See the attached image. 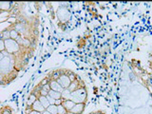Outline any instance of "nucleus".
<instances>
[{
	"label": "nucleus",
	"mask_w": 152,
	"mask_h": 114,
	"mask_svg": "<svg viewBox=\"0 0 152 114\" xmlns=\"http://www.w3.org/2000/svg\"><path fill=\"white\" fill-rule=\"evenodd\" d=\"M42 89H44V90H46V91L49 92L50 90V84H47V85H45V86H43V87H42Z\"/></svg>",
	"instance_id": "4be33fe9"
},
{
	"label": "nucleus",
	"mask_w": 152,
	"mask_h": 114,
	"mask_svg": "<svg viewBox=\"0 0 152 114\" xmlns=\"http://www.w3.org/2000/svg\"><path fill=\"white\" fill-rule=\"evenodd\" d=\"M47 97V99H48V101H49V103H50V104H55V101L56 100H54L53 98H51L50 95H48V96H46Z\"/></svg>",
	"instance_id": "412c9836"
},
{
	"label": "nucleus",
	"mask_w": 152,
	"mask_h": 114,
	"mask_svg": "<svg viewBox=\"0 0 152 114\" xmlns=\"http://www.w3.org/2000/svg\"><path fill=\"white\" fill-rule=\"evenodd\" d=\"M49 84H50V89H51V90H53V91H57V92L62 93V91H63V90H64V88L61 87V86L59 85V83L57 82V81L50 80Z\"/></svg>",
	"instance_id": "39448f33"
},
{
	"label": "nucleus",
	"mask_w": 152,
	"mask_h": 114,
	"mask_svg": "<svg viewBox=\"0 0 152 114\" xmlns=\"http://www.w3.org/2000/svg\"><path fill=\"white\" fill-rule=\"evenodd\" d=\"M49 95L51 98H53L54 100H60V99H62V95H61L60 92L53 91V90H51V89L49 91Z\"/></svg>",
	"instance_id": "4468645a"
},
{
	"label": "nucleus",
	"mask_w": 152,
	"mask_h": 114,
	"mask_svg": "<svg viewBox=\"0 0 152 114\" xmlns=\"http://www.w3.org/2000/svg\"><path fill=\"white\" fill-rule=\"evenodd\" d=\"M56 16L62 25H66L70 19V12L66 6H60L56 12Z\"/></svg>",
	"instance_id": "f03ea898"
},
{
	"label": "nucleus",
	"mask_w": 152,
	"mask_h": 114,
	"mask_svg": "<svg viewBox=\"0 0 152 114\" xmlns=\"http://www.w3.org/2000/svg\"><path fill=\"white\" fill-rule=\"evenodd\" d=\"M62 102H63V100L60 99V100H56L55 101V106H60V104H62Z\"/></svg>",
	"instance_id": "5701e85b"
},
{
	"label": "nucleus",
	"mask_w": 152,
	"mask_h": 114,
	"mask_svg": "<svg viewBox=\"0 0 152 114\" xmlns=\"http://www.w3.org/2000/svg\"><path fill=\"white\" fill-rule=\"evenodd\" d=\"M69 77L71 82H73V81H75L76 79L78 78V76L76 75V73L72 72V71H69Z\"/></svg>",
	"instance_id": "6ab92c4d"
},
{
	"label": "nucleus",
	"mask_w": 152,
	"mask_h": 114,
	"mask_svg": "<svg viewBox=\"0 0 152 114\" xmlns=\"http://www.w3.org/2000/svg\"><path fill=\"white\" fill-rule=\"evenodd\" d=\"M41 114H50V113L49 111H47V110H45L44 112H42Z\"/></svg>",
	"instance_id": "bb28decb"
},
{
	"label": "nucleus",
	"mask_w": 152,
	"mask_h": 114,
	"mask_svg": "<svg viewBox=\"0 0 152 114\" xmlns=\"http://www.w3.org/2000/svg\"><path fill=\"white\" fill-rule=\"evenodd\" d=\"M0 13H1V12H0Z\"/></svg>",
	"instance_id": "7c9ffc66"
},
{
	"label": "nucleus",
	"mask_w": 152,
	"mask_h": 114,
	"mask_svg": "<svg viewBox=\"0 0 152 114\" xmlns=\"http://www.w3.org/2000/svg\"><path fill=\"white\" fill-rule=\"evenodd\" d=\"M62 72H63V69H55L53 71H51V72L47 76L48 78L50 80H54V81H57L59 79V77L61 76Z\"/></svg>",
	"instance_id": "6e6552de"
},
{
	"label": "nucleus",
	"mask_w": 152,
	"mask_h": 114,
	"mask_svg": "<svg viewBox=\"0 0 152 114\" xmlns=\"http://www.w3.org/2000/svg\"><path fill=\"white\" fill-rule=\"evenodd\" d=\"M13 8V3L12 2H0V12H11Z\"/></svg>",
	"instance_id": "20e7f679"
},
{
	"label": "nucleus",
	"mask_w": 152,
	"mask_h": 114,
	"mask_svg": "<svg viewBox=\"0 0 152 114\" xmlns=\"http://www.w3.org/2000/svg\"><path fill=\"white\" fill-rule=\"evenodd\" d=\"M4 57H5V56L3 55V53H2V52H0V61H1V60H2V59L4 58Z\"/></svg>",
	"instance_id": "393cba45"
},
{
	"label": "nucleus",
	"mask_w": 152,
	"mask_h": 114,
	"mask_svg": "<svg viewBox=\"0 0 152 114\" xmlns=\"http://www.w3.org/2000/svg\"><path fill=\"white\" fill-rule=\"evenodd\" d=\"M70 100L75 104H86L88 100V90L86 87L80 88L70 92Z\"/></svg>",
	"instance_id": "f257e3e1"
},
{
	"label": "nucleus",
	"mask_w": 152,
	"mask_h": 114,
	"mask_svg": "<svg viewBox=\"0 0 152 114\" xmlns=\"http://www.w3.org/2000/svg\"><path fill=\"white\" fill-rule=\"evenodd\" d=\"M66 114H74V113H72V112H70V111H68V113Z\"/></svg>",
	"instance_id": "cd10ccee"
},
{
	"label": "nucleus",
	"mask_w": 152,
	"mask_h": 114,
	"mask_svg": "<svg viewBox=\"0 0 152 114\" xmlns=\"http://www.w3.org/2000/svg\"><path fill=\"white\" fill-rule=\"evenodd\" d=\"M5 50V41L0 38V52H3Z\"/></svg>",
	"instance_id": "aec40b11"
},
{
	"label": "nucleus",
	"mask_w": 152,
	"mask_h": 114,
	"mask_svg": "<svg viewBox=\"0 0 152 114\" xmlns=\"http://www.w3.org/2000/svg\"><path fill=\"white\" fill-rule=\"evenodd\" d=\"M38 100H39L40 103L42 104V106L45 107V109H47L50 107V103H49V101H48L46 96H42V95H40V96L38 97Z\"/></svg>",
	"instance_id": "ddd939ff"
},
{
	"label": "nucleus",
	"mask_w": 152,
	"mask_h": 114,
	"mask_svg": "<svg viewBox=\"0 0 152 114\" xmlns=\"http://www.w3.org/2000/svg\"><path fill=\"white\" fill-rule=\"evenodd\" d=\"M62 106L66 109V111H70L71 109H72V107L75 106V103H73L71 100H63Z\"/></svg>",
	"instance_id": "9d476101"
},
{
	"label": "nucleus",
	"mask_w": 152,
	"mask_h": 114,
	"mask_svg": "<svg viewBox=\"0 0 152 114\" xmlns=\"http://www.w3.org/2000/svg\"><path fill=\"white\" fill-rule=\"evenodd\" d=\"M86 107V104H75V106L72 107L70 112L74 114H83Z\"/></svg>",
	"instance_id": "423d86ee"
},
{
	"label": "nucleus",
	"mask_w": 152,
	"mask_h": 114,
	"mask_svg": "<svg viewBox=\"0 0 152 114\" xmlns=\"http://www.w3.org/2000/svg\"><path fill=\"white\" fill-rule=\"evenodd\" d=\"M151 84H152V78H151Z\"/></svg>",
	"instance_id": "c85d7f7f"
},
{
	"label": "nucleus",
	"mask_w": 152,
	"mask_h": 114,
	"mask_svg": "<svg viewBox=\"0 0 152 114\" xmlns=\"http://www.w3.org/2000/svg\"><path fill=\"white\" fill-rule=\"evenodd\" d=\"M27 114H41L40 112H37V111H35V110H31L28 113H27Z\"/></svg>",
	"instance_id": "b1692460"
},
{
	"label": "nucleus",
	"mask_w": 152,
	"mask_h": 114,
	"mask_svg": "<svg viewBox=\"0 0 152 114\" xmlns=\"http://www.w3.org/2000/svg\"><path fill=\"white\" fill-rule=\"evenodd\" d=\"M38 100V96L37 95H35L34 93H31L30 95H28V97L27 99V103H26V108H31V106L33 104L35 103V101H37Z\"/></svg>",
	"instance_id": "0eeeda50"
},
{
	"label": "nucleus",
	"mask_w": 152,
	"mask_h": 114,
	"mask_svg": "<svg viewBox=\"0 0 152 114\" xmlns=\"http://www.w3.org/2000/svg\"><path fill=\"white\" fill-rule=\"evenodd\" d=\"M0 114H13V113L11 109H10L9 107H2L1 110H0Z\"/></svg>",
	"instance_id": "a211bd4d"
},
{
	"label": "nucleus",
	"mask_w": 152,
	"mask_h": 114,
	"mask_svg": "<svg viewBox=\"0 0 152 114\" xmlns=\"http://www.w3.org/2000/svg\"><path fill=\"white\" fill-rule=\"evenodd\" d=\"M89 114H93V112H92V113H89Z\"/></svg>",
	"instance_id": "c756f323"
},
{
	"label": "nucleus",
	"mask_w": 152,
	"mask_h": 114,
	"mask_svg": "<svg viewBox=\"0 0 152 114\" xmlns=\"http://www.w3.org/2000/svg\"><path fill=\"white\" fill-rule=\"evenodd\" d=\"M57 82L59 83V85L64 89L68 88L69 87V85L71 84V81L69 77V70L68 69H63V72H62L59 79L57 80Z\"/></svg>",
	"instance_id": "7ed1b4c3"
},
{
	"label": "nucleus",
	"mask_w": 152,
	"mask_h": 114,
	"mask_svg": "<svg viewBox=\"0 0 152 114\" xmlns=\"http://www.w3.org/2000/svg\"><path fill=\"white\" fill-rule=\"evenodd\" d=\"M93 114H104V113H103L102 111H99V110H98V111H95V112H93Z\"/></svg>",
	"instance_id": "a878e982"
},
{
	"label": "nucleus",
	"mask_w": 152,
	"mask_h": 114,
	"mask_svg": "<svg viewBox=\"0 0 152 114\" xmlns=\"http://www.w3.org/2000/svg\"><path fill=\"white\" fill-rule=\"evenodd\" d=\"M68 111H66V109L60 104V106H57V114H66Z\"/></svg>",
	"instance_id": "f3484780"
},
{
	"label": "nucleus",
	"mask_w": 152,
	"mask_h": 114,
	"mask_svg": "<svg viewBox=\"0 0 152 114\" xmlns=\"http://www.w3.org/2000/svg\"><path fill=\"white\" fill-rule=\"evenodd\" d=\"M10 37H11V39H12V40L18 41L19 38L21 37V35L19 34L18 31H16L15 30H14V28H11V31H10Z\"/></svg>",
	"instance_id": "9b49d317"
},
{
	"label": "nucleus",
	"mask_w": 152,
	"mask_h": 114,
	"mask_svg": "<svg viewBox=\"0 0 152 114\" xmlns=\"http://www.w3.org/2000/svg\"><path fill=\"white\" fill-rule=\"evenodd\" d=\"M46 110L49 111L50 114H57V106H55V104H50V107Z\"/></svg>",
	"instance_id": "dca6fc26"
},
{
	"label": "nucleus",
	"mask_w": 152,
	"mask_h": 114,
	"mask_svg": "<svg viewBox=\"0 0 152 114\" xmlns=\"http://www.w3.org/2000/svg\"><path fill=\"white\" fill-rule=\"evenodd\" d=\"M10 31H11V28H5V30H3L2 31H1V33H0V38H1V39H3L4 41L5 40H7V39H10Z\"/></svg>",
	"instance_id": "f8f14e48"
},
{
	"label": "nucleus",
	"mask_w": 152,
	"mask_h": 114,
	"mask_svg": "<svg viewBox=\"0 0 152 114\" xmlns=\"http://www.w3.org/2000/svg\"><path fill=\"white\" fill-rule=\"evenodd\" d=\"M31 108V110H35V111L40 112V113L44 112V111L46 110L45 107L42 106V104L40 103L39 100H37V101H35V103L32 104Z\"/></svg>",
	"instance_id": "1a4fd4ad"
},
{
	"label": "nucleus",
	"mask_w": 152,
	"mask_h": 114,
	"mask_svg": "<svg viewBox=\"0 0 152 114\" xmlns=\"http://www.w3.org/2000/svg\"><path fill=\"white\" fill-rule=\"evenodd\" d=\"M61 95H62V100H70V91L68 88L64 89L62 91Z\"/></svg>",
	"instance_id": "2eb2a0df"
}]
</instances>
